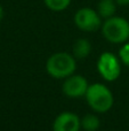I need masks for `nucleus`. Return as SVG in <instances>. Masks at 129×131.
<instances>
[{
    "instance_id": "f257e3e1",
    "label": "nucleus",
    "mask_w": 129,
    "mask_h": 131,
    "mask_svg": "<svg viewBox=\"0 0 129 131\" xmlns=\"http://www.w3.org/2000/svg\"><path fill=\"white\" fill-rule=\"evenodd\" d=\"M77 69V60L74 55L66 52H57L48 58L46 62V71L55 79H65L74 74Z\"/></svg>"
},
{
    "instance_id": "f03ea898",
    "label": "nucleus",
    "mask_w": 129,
    "mask_h": 131,
    "mask_svg": "<svg viewBox=\"0 0 129 131\" xmlns=\"http://www.w3.org/2000/svg\"><path fill=\"white\" fill-rule=\"evenodd\" d=\"M86 101L95 113H106L112 108L114 98L112 91L102 83H94L88 86L86 92Z\"/></svg>"
},
{
    "instance_id": "7ed1b4c3",
    "label": "nucleus",
    "mask_w": 129,
    "mask_h": 131,
    "mask_svg": "<svg viewBox=\"0 0 129 131\" xmlns=\"http://www.w3.org/2000/svg\"><path fill=\"white\" fill-rule=\"evenodd\" d=\"M102 35L109 43L122 45L129 40V22L122 16H112L104 20L102 24Z\"/></svg>"
},
{
    "instance_id": "20e7f679",
    "label": "nucleus",
    "mask_w": 129,
    "mask_h": 131,
    "mask_svg": "<svg viewBox=\"0 0 129 131\" xmlns=\"http://www.w3.org/2000/svg\"><path fill=\"white\" fill-rule=\"evenodd\" d=\"M97 71L106 82H114L121 75V61L111 52H104L97 60Z\"/></svg>"
},
{
    "instance_id": "39448f33",
    "label": "nucleus",
    "mask_w": 129,
    "mask_h": 131,
    "mask_svg": "<svg viewBox=\"0 0 129 131\" xmlns=\"http://www.w3.org/2000/svg\"><path fill=\"white\" fill-rule=\"evenodd\" d=\"M103 18L96 9L90 7H81L74 14V24L79 30L84 32H95L102 28Z\"/></svg>"
},
{
    "instance_id": "423d86ee",
    "label": "nucleus",
    "mask_w": 129,
    "mask_h": 131,
    "mask_svg": "<svg viewBox=\"0 0 129 131\" xmlns=\"http://www.w3.org/2000/svg\"><path fill=\"white\" fill-rule=\"evenodd\" d=\"M88 86L89 84L86 77L73 74L64 79V83L62 85V91L68 98L78 99V98L86 95Z\"/></svg>"
},
{
    "instance_id": "0eeeda50",
    "label": "nucleus",
    "mask_w": 129,
    "mask_h": 131,
    "mask_svg": "<svg viewBox=\"0 0 129 131\" xmlns=\"http://www.w3.org/2000/svg\"><path fill=\"white\" fill-rule=\"evenodd\" d=\"M81 118L73 112L58 114L53 122V131H80Z\"/></svg>"
},
{
    "instance_id": "6e6552de",
    "label": "nucleus",
    "mask_w": 129,
    "mask_h": 131,
    "mask_svg": "<svg viewBox=\"0 0 129 131\" xmlns=\"http://www.w3.org/2000/svg\"><path fill=\"white\" fill-rule=\"evenodd\" d=\"M91 52V44L88 39L86 38H79L75 40L72 47V54L74 55L75 59H86Z\"/></svg>"
},
{
    "instance_id": "1a4fd4ad",
    "label": "nucleus",
    "mask_w": 129,
    "mask_h": 131,
    "mask_svg": "<svg viewBox=\"0 0 129 131\" xmlns=\"http://www.w3.org/2000/svg\"><path fill=\"white\" fill-rule=\"evenodd\" d=\"M117 8H118V5L114 0H100L96 10L103 20H106L116 15Z\"/></svg>"
},
{
    "instance_id": "9d476101",
    "label": "nucleus",
    "mask_w": 129,
    "mask_h": 131,
    "mask_svg": "<svg viewBox=\"0 0 129 131\" xmlns=\"http://www.w3.org/2000/svg\"><path fill=\"white\" fill-rule=\"evenodd\" d=\"M101 127V120L95 114H86L81 118V128L85 131H97Z\"/></svg>"
},
{
    "instance_id": "9b49d317",
    "label": "nucleus",
    "mask_w": 129,
    "mask_h": 131,
    "mask_svg": "<svg viewBox=\"0 0 129 131\" xmlns=\"http://www.w3.org/2000/svg\"><path fill=\"white\" fill-rule=\"evenodd\" d=\"M42 1L49 10L59 13V12L68 9L72 0H42Z\"/></svg>"
},
{
    "instance_id": "f8f14e48",
    "label": "nucleus",
    "mask_w": 129,
    "mask_h": 131,
    "mask_svg": "<svg viewBox=\"0 0 129 131\" xmlns=\"http://www.w3.org/2000/svg\"><path fill=\"white\" fill-rule=\"evenodd\" d=\"M119 59L123 64L129 66V41L122 44L119 50Z\"/></svg>"
},
{
    "instance_id": "ddd939ff",
    "label": "nucleus",
    "mask_w": 129,
    "mask_h": 131,
    "mask_svg": "<svg viewBox=\"0 0 129 131\" xmlns=\"http://www.w3.org/2000/svg\"><path fill=\"white\" fill-rule=\"evenodd\" d=\"M117 2L118 6L121 7H125V6H129V0H114Z\"/></svg>"
},
{
    "instance_id": "4468645a",
    "label": "nucleus",
    "mask_w": 129,
    "mask_h": 131,
    "mask_svg": "<svg viewBox=\"0 0 129 131\" xmlns=\"http://www.w3.org/2000/svg\"><path fill=\"white\" fill-rule=\"evenodd\" d=\"M4 17H5V10H4V7L0 5V22L4 20Z\"/></svg>"
}]
</instances>
